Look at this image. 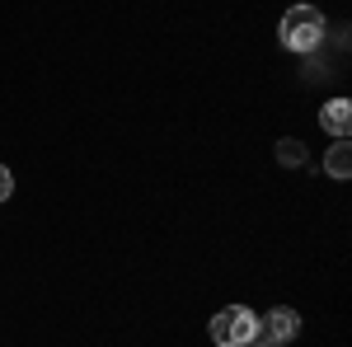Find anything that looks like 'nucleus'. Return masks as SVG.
<instances>
[{"instance_id":"nucleus-1","label":"nucleus","mask_w":352,"mask_h":347,"mask_svg":"<svg viewBox=\"0 0 352 347\" xmlns=\"http://www.w3.org/2000/svg\"><path fill=\"white\" fill-rule=\"evenodd\" d=\"M277 38H282L287 52H315L324 43V14L315 5H292L277 24Z\"/></svg>"},{"instance_id":"nucleus-2","label":"nucleus","mask_w":352,"mask_h":347,"mask_svg":"<svg viewBox=\"0 0 352 347\" xmlns=\"http://www.w3.org/2000/svg\"><path fill=\"white\" fill-rule=\"evenodd\" d=\"M207 333H212V343H217V347H249L263 328H258V315H254L249 305H226V310L212 315Z\"/></svg>"},{"instance_id":"nucleus-3","label":"nucleus","mask_w":352,"mask_h":347,"mask_svg":"<svg viewBox=\"0 0 352 347\" xmlns=\"http://www.w3.org/2000/svg\"><path fill=\"white\" fill-rule=\"evenodd\" d=\"M320 127H324L329 136H338V141H348V132H352V104H348V99H329V104L320 108Z\"/></svg>"},{"instance_id":"nucleus-4","label":"nucleus","mask_w":352,"mask_h":347,"mask_svg":"<svg viewBox=\"0 0 352 347\" xmlns=\"http://www.w3.org/2000/svg\"><path fill=\"white\" fill-rule=\"evenodd\" d=\"M258 328H268L272 343H292V338L300 333V315L296 310H272L268 320H258Z\"/></svg>"},{"instance_id":"nucleus-5","label":"nucleus","mask_w":352,"mask_h":347,"mask_svg":"<svg viewBox=\"0 0 352 347\" xmlns=\"http://www.w3.org/2000/svg\"><path fill=\"white\" fill-rule=\"evenodd\" d=\"M324 174H329V179H348V174H352V146H348V141H338V146L324 155Z\"/></svg>"},{"instance_id":"nucleus-6","label":"nucleus","mask_w":352,"mask_h":347,"mask_svg":"<svg viewBox=\"0 0 352 347\" xmlns=\"http://www.w3.org/2000/svg\"><path fill=\"white\" fill-rule=\"evenodd\" d=\"M277 160L282 164H300L305 160V146H300V141H282V146H277Z\"/></svg>"},{"instance_id":"nucleus-7","label":"nucleus","mask_w":352,"mask_h":347,"mask_svg":"<svg viewBox=\"0 0 352 347\" xmlns=\"http://www.w3.org/2000/svg\"><path fill=\"white\" fill-rule=\"evenodd\" d=\"M10 192H14V179H10V169H5V164H0V202H5V197H10Z\"/></svg>"},{"instance_id":"nucleus-8","label":"nucleus","mask_w":352,"mask_h":347,"mask_svg":"<svg viewBox=\"0 0 352 347\" xmlns=\"http://www.w3.org/2000/svg\"><path fill=\"white\" fill-rule=\"evenodd\" d=\"M249 347H282V343H272V338H268V343H258V338H254V343H249Z\"/></svg>"}]
</instances>
